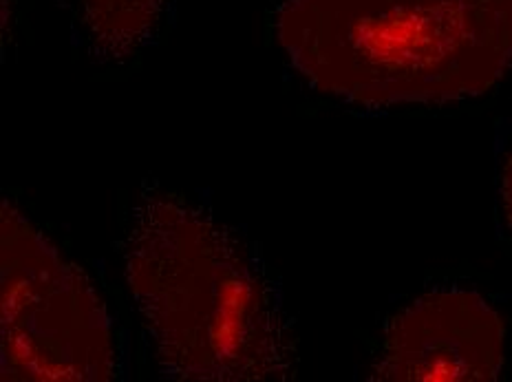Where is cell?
<instances>
[{
	"label": "cell",
	"mask_w": 512,
	"mask_h": 382,
	"mask_svg": "<svg viewBox=\"0 0 512 382\" xmlns=\"http://www.w3.org/2000/svg\"><path fill=\"white\" fill-rule=\"evenodd\" d=\"M5 378L106 380L109 316L91 285L14 210H3Z\"/></svg>",
	"instance_id": "3957f363"
},
{
	"label": "cell",
	"mask_w": 512,
	"mask_h": 382,
	"mask_svg": "<svg viewBox=\"0 0 512 382\" xmlns=\"http://www.w3.org/2000/svg\"><path fill=\"white\" fill-rule=\"evenodd\" d=\"M506 325L486 299L468 290L422 296L391 318L373 380H497Z\"/></svg>",
	"instance_id": "277c9868"
},
{
	"label": "cell",
	"mask_w": 512,
	"mask_h": 382,
	"mask_svg": "<svg viewBox=\"0 0 512 382\" xmlns=\"http://www.w3.org/2000/svg\"><path fill=\"white\" fill-rule=\"evenodd\" d=\"M166 0H64L84 49L98 62L140 53L162 18Z\"/></svg>",
	"instance_id": "5b68a950"
},
{
	"label": "cell",
	"mask_w": 512,
	"mask_h": 382,
	"mask_svg": "<svg viewBox=\"0 0 512 382\" xmlns=\"http://www.w3.org/2000/svg\"><path fill=\"white\" fill-rule=\"evenodd\" d=\"M499 190H501V206H504V215L512 232V151L506 155L504 168H501Z\"/></svg>",
	"instance_id": "8992f818"
},
{
	"label": "cell",
	"mask_w": 512,
	"mask_h": 382,
	"mask_svg": "<svg viewBox=\"0 0 512 382\" xmlns=\"http://www.w3.org/2000/svg\"><path fill=\"white\" fill-rule=\"evenodd\" d=\"M276 36L314 89L373 106L477 98L512 67V0H285Z\"/></svg>",
	"instance_id": "7a4b0ae2"
},
{
	"label": "cell",
	"mask_w": 512,
	"mask_h": 382,
	"mask_svg": "<svg viewBox=\"0 0 512 382\" xmlns=\"http://www.w3.org/2000/svg\"><path fill=\"white\" fill-rule=\"evenodd\" d=\"M126 281L170 376H294L296 336L279 288L259 254L208 210L144 190L126 235Z\"/></svg>",
	"instance_id": "6da1fadb"
}]
</instances>
